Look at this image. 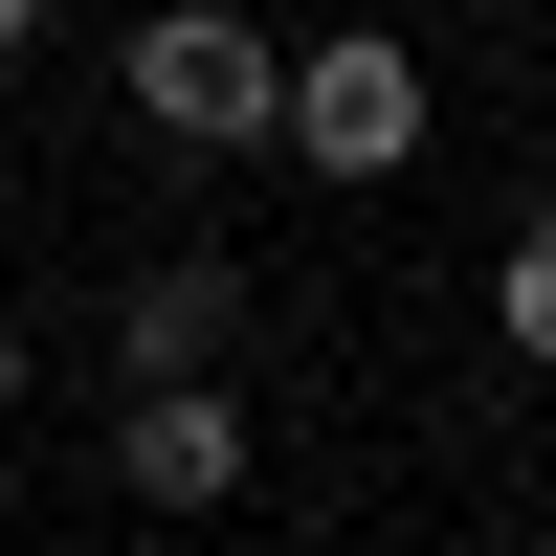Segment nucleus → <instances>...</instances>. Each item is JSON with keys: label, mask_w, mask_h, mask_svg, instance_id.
<instances>
[{"label": "nucleus", "mask_w": 556, "mask_h": 556, "mask_svg": "<svg viewBox=\"0 0 556 556\" xmlns=\"http://www.w3.org/2000/svg\"><path fill=\"white\" fill-rule=\"evenodd\" d=\"M112 356H134V401L223 379V356H245V267H223V245H156V267L112 290Z\"/></svg>", "instance_id": "3"}, {"label": "nucleus", "mask_w": 556, "mask_h": 556, "mask_svg": "<svg viewBox=\"0 0 556 556\" xmlns=\"http://www.w3.org/2000/svg\"><path fill=\"white\" fill-rule=\"evenodd\" d=\"M112 490H134V513H223V490H245V401H223V379L112 401Z\"/></svg>", "instance_id": "4"}, {"label": "nucleus", "mask_w": 556, "mask_h": 556, "mask_svg": "<svg viewBox=\"0 0 556 556\" xmlns=\"http://www.w3.org/2000/svg\"><path fill=\"white\" fill-rule=\"evenodd\" d=\"M490 334H513V356H534V379H556V201L513 223V267H490Z\"/></svg>", "instance_id": "5"}, {"label": "nucleus", "mask_w": 556, "mask_h": 556, "mask_svg": "<svg viewBox=\"0 0 556 556\" xmlns=\"http://www.w3.org/2000/svg\"><path fill=\"white\" fill-rule=\"evenodd\" d=\"M23 45H45V0H0V67H23Z\"/></svg>", "instance_id": "7"}, {"label": "nucleus", "mask_w": 556, "mask_h": 556, "mask_svg": "<svg viewBox=\"0 0 556 556\" xmlns=\"http://www.w3.org/2000/svg\"><path fill=\"white\" fill-rule=\"evenodd\" d=\"M23 379H45V334H23V312H0V424H23Z\"/></svg>", "instance_id": "6"}, {"label": "nucleus", "mask_w": 556, "mask_h": 556, "mask_svg": "<svg viewBox=\"0 0 556 556\" xmlns=\"http://www.w3.org/2000/svg\"><path fill=\"white\" fill-rule=\"evenodd\" d=\"M267 89H290V45H267V23H223V0L134 23V112H156L178 156H245V134H267Z\"/></svg>", "instance_id": "2"}, {"label": "nucleus", "mask_w": 556, "mask_h": 556, "mask_svg": "<svg viewBox=\"0 0 556 556\" xmlns=\"http://www.w3.org/2000/svg\"><path fill=\"white\" fill-rule=\"evenodd\" d=\"M267 134H290L312 178H401V156H424V45H401V23H334V45H290Z\"/></svg>", "instance_id": "1"}]
</instances>
